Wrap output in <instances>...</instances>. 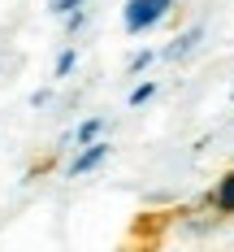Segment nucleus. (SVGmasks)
<instances>
[{
	"label": "nucleus",
	"instance_id": "nucleus-6",
	"mask_svg": "<svg viewBox=\"0 0 234 252\" xmlns=\"http://www.w3.org/2000/svg\"><path fill=\"white\" fill-rule=\"evenodd\" d=\"M152 96H156V83H139L130 92V104H143V100H152Z\"/></svg>",
	"mask_w": 234,
	"mask_h": 252
},
{
	"label": "nucleus",
	"instance_id": "nucleus-8",
	"mask_svg": "<svg viewBox=\"0 0 234 252\" xmlns=\"http://www.w3.org/2000/svg\"><path fill=\"white\" fill-rule=\"evenodd\" d=\"M78 4H82V0H52V13H61V18H70V13H74Z\"/></svg>",
	"mask_w": 234,
	"mask_h": 252
},
{
	"label": "nucleus",
	"instance_id": "nucleus-3",
	"mask_svg": "<svg viewBox=\"0 0 234 252\" xmlns=\"http://www.w3.org/2000/svg\"><path fill=\"white\" fill-rule=\"evenodd\" d=\"M212 209L217 213H234V170L217 178V187H212Z\"/></svg>",
	"mask_w": 234,
	"mask_h": 252
},
{
	"label": "nucleus",
	"instance_id": "nucleus-2",
	"mask_svg": "<svg viewBox=\"0 0 234 252\" xmlns=\"http://www.w3.org/2000/svg\"><path fill=\"white\" fill-rule=\"evenodd\" d=\"M200 39H204V26H191V31H182L178 39L165 48V57H169V61H182V57H191V52H195V44H200Z\"/></svg>",
	"mask_w": 234,
	"mask_h": 252
},
{
	"label": "nucleus",
	"instance_id": "nucleus-5",
	"mask_svg": "<svg viewBox=\"0 0 234 252\" xmlns=\"http://www.w3.org/2000/svg\"><path fill=\"white\" fill-rule=\"evenodd\" d=\"M74 65H78V57H74V52H70V48H65V52H61V57H56V78H65V74H70V70H74Z\"/></svg>",
	"mask_w": 234,
	"mask_h": 252
},
{
	"label": "nucleus",
	"instance_id": "nucleus-4",
	"mask_svg": "<svg viewBox=\"0 0 234 252\" xmlns=\"http://www.w3.org/2000/svg\"><path fill=\"white\" fill-rule=\"evenodd\" d=\"M104 157H108V144H87V152H82V157H74L70 174H87V170H96Z\"/></svg>",
	"mask_w": 234,
	"mask_h": 252
},
{
	"label": "nucleus",
	"instance_id": "nucleus-9",
	"mask_svg": "<svg viewBox=\"0 0 234 252\" xmlns=\"http://www.w3.org/2000/svg\"><path fill=\"white\" fill-rule=\"evenodd\" d=\"M152 57H156V52H148V48L134 52V57H130V70H143V65H152Z\"/></svg>",
	"mask_w": 234,
	"mask_h": 252
},
{
	"label": "nucleus",
	"instance_id": "nucleus-1",
	"mask_svg": "<svg viewBox=\"0 0 234 252\" xmlns=\"http://www.w3.org/2000/svg\"><path fill=\"white\" fill-rule=\"evenodd\" d=\"M165 13H169V0H126V31L130 35H139V31H152L156 22H165Z\"/></svg>",
	"mask_w": 234,
	"mask_h": 252
},
{
	"label": "nucleus",
	"instance_id": "nucleus-7",
	"mask_svg": "<svg viewBox=\"0 0 234 252\" xmlns=\"http://www.w3.org/2000/svg\"><path fill=\"white\" fill-rule=\"evenodd\" d=\"M96 135H100V118H91V122H82V126H78V139H82V144H91Z\"/></svg>",
	"mask_w": 234,
	"mask_h": 252
}]
</instances>
